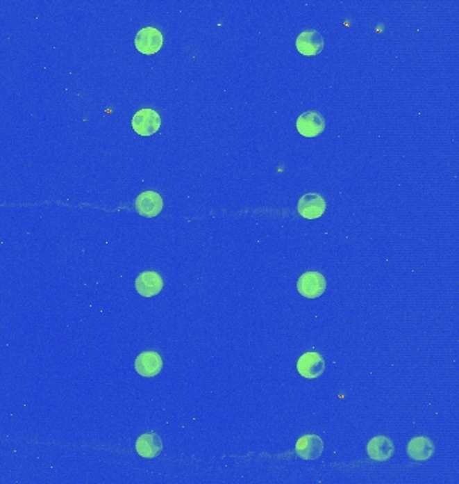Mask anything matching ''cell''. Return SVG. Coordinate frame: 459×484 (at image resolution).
Listing matches in <instances>:
<instances>
[{
  "mask_svg": "<svg viewBox=\"0 0 459 484\" xmlns=\"http://www.w3.org/2000/svg\"><path fill=\"white\" fill-rule=\"evenodd\" d=\"M160 115L151 108H144L133 115L132 127L133 131L140 136H152L160 129Z\"/></svg>",
  "mask_w": 459,
  "mask_h": 484,
  "instance_id": "6da1fadb",
  "label": "cell"
},
{
  "mask_svg": "<svg viewBox=\"0 0 459 484\" xmlns=\"http://www.w3.org/2000/svg\"><path fill=\"white\" fill-rule=\"evenodd\" d=\"M301 296L306 299L319 298L326 289V279L319 272H306L297 282Z\"/></svg>",
  "mask_w": 459,
  "mask_h": 484,
  "instance_id": "7a4b0ae2",
  "label": "cell"
},
{
  "mask_svg": "<svg viewBox=\"0 0 459 484\" xmlns=\"http://www.w3.org/2000/svg\"><path fill=\"white\" fill-rule=\"evenodd\" d=\"M162 34L160 33L156 27H144L136 34L135 38V46L136 49L145 54V56H152L156 54L162 46Z\"/></svg>",
  "mask_w": 459,
  "mask_h": 484,
  "instance_id": "3957f363",
  "label": "cell"
},
{
  "mask_svg": "<svg viewBox=\"0 0 459 484\" xmlns=\"http://www.w3.org/2000/svg\"><path fill=\"white\" fill-rule=\"evenodd\" d=\"M301 217L306 220H317L326 210V202L317 193H308L301 197L297 207Z\"/></svg>",
  "mask_w": 459,
  "mask_h": 484,
  "instance_id": "277c9868",
  "label": "cell"
},
{
  "mask_svg": "<svg viewBox=\"0 0 459 484\" xmlns=\"http://www.w3.org/2000/svg\"><path fill=\"white\" fill-rule=\"evenodd\" d=\"M297 131L305 138H316L325 129V119L316 111L302 113L297 119Z\"/></svg>",
  "mask_w": 459,
  "mask_h": 484,
  "instance_id": "5b68a950",
  "label": "cell"
},
{
  "mask_svg": "<svg viewBox=\"0 0 459 484\" xmlns=\"http://www.w3.org/2000/svg\"><path fill=\"white\" fill-rule=\"evenodd\" d=\"M297 370L303 378L315 380L325 371V361L316 351H309L301 355L297 362Z\"/></svg>",
  "mask_w": 459,
  "mask_h": 484,
  "instance_id": "8992f818",
  "label": "cell"
},
{
  "mask_svg": "<svg viewBox=\"0 0 459 484\" xmlns=\"http://www.w3.org/2000/svg\"><path fill=\"white\" fill-rule=\"evenodd\" d=\"M296 47L302 56L315 57L324 50V38L316 30H306L297 37Z\"/></svg>",
  "mask_w": 459,
  "mask_h": 484,
  "instance_id": "52a82bcc",
  "label": "cell"
},
{
  "mask_svg": "<svg viewBox=\"0 0 459 484\" xmlns=\"http://www.w3.org/2000/svg\"><path fill=\"white\" fill-rule=\"evenodd\" d=\"M136 210L145 218H155L162 210V198L156 191H144L136 198Z\"/></svg>",
  "mask_w": 459,
  "mask_h": 484,
  "instance_id": "ba28073f",
  "label": "cell"
},
{
  "mask_svg": "<svg viewBox=\"0 0 459 484\" xmlns=\"http://www.w3.org/2000/svg\"><path fill=\"white\" fill-rule=\"evenodd\" d=\"M135 287L141 296L153 298L161 292L164 282H162V279L158 272L148 271V272H142L137 276V279L135 282Z\"/></svg>",
  "mask_w": 459,
  "mask_h": 484,
  "instance_id": "9c48e42d",
  "label": "cell"
},
{
  "mask_svg": "<svg viewBox=\"0 0 459 484\" xmlns=\"http://www.w3.org/2000/svg\"><path fill=\"white\" fill-rule=\"evenodd\" d=\"M136 371L147 378L156 377L162 369V360L156 351H144L135 361Z\"/></svg>",
  "mask_w": 459,
  "mask_h": 484,
  "instance_id": "30bf717a",
  "label": "cell"
},
{
  "mask_svg": "<svg viewBox=\"0 0 459 484\" xmlns=\"http://www.w3.org/2000/svg\"><path fill=\"white\" fill-rule=\"evenodd\" d=\"M324 451V443L317 435H306L302 436L296 444V453L301 459L305 460H316L319 459Z\"/></svg>",
  "mask_w": 459,
  "mask_h": 484,
  "instance_id": "8fae6325",
  "label": "cell"
},
{
  "mask_svg": "<svg viewBox=\"0 0 459 484\" xmlns=\"http://www.w3.org/2000/svg\"><path fill=\"white\" fill-rule=\"evenodd\" d=\"M435 451L434 443L426 436H417L407 445V455L415 462L428 460Z\"/></svg>",
  "mask_w": 459,
  "mask_h": 484,
  "instance_id": "7c38bea8",
  "label": "cell"
},
{
  "mask_svg": "<svg viewBox=\"0 0 459 484\" xmlns=\"http://www.w3.org/2000/svg\"><path fill=\"white\" fill-rule=\"evenodd\" d=\"M395 452L394 443L391 439L385 436H375L367 445V453L372 460L376 462H385L388 460Z\"/></svg>",
  "mask_w": 459,
  "mask_h": 484,
  "instance_id": "4fadbf2b",
  "label": "cell"
},
{
  "mask_svg": "<svg viewBox=\"0 0 459 484\" xmlns=\"http://www.w3.org/2000/svg\"><path fill=\"white\" fill-rule=\"evenodd\" d=\"M162 449L161 439L156 433H144L136 442V451L141 458L153 459L158 458Z\"/></svg>",
  "mask_w": 459,
  "mask_h": 484,
  "instance_id": "5bb4252c",
  "label": "cell"
}]
</instances>
